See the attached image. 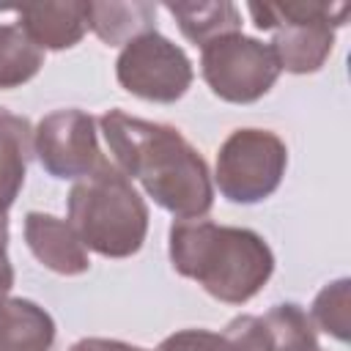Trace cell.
<instances>
[{"label": "cell", "instance_id": "1", "mask_svg": "<svg viewBox=\"0 0 351 351\" xmlns=\"http://www.w3.org/2000/svg\"><path fill=\"white\" fill-rule=\"evenodd\" d=\"M99 129L115 159L112 165L126 178L140 181L148 197L178 222L211 211L214 181L208 165L176 126L107 110Z\"/></svg>", "mask_w": 351, "mask_h": 351}, {"label": "cell", "instance_id": "2", "mask_svg": "<svg viewBox=\"0 0 351 351\" xmlns=\"http://www.w3.org/2000/svg\"><path fill=\"white\" fill-rule=\"evenodd\" d=\"M167 255L181 277L195 280L225 304H244L263 291L274 271V252L250 228L181 219L170 225Z\"/></svg>", "mask_w": 351, "mask_h": 351}, {"label": "cell", "instance_id": "3", "mask_svg": "<svg viewBox=\"0 0 351 351\" xmlns=\"http://www.w3.org/2000/svg\"><path fill=\"white\" fill-rule=\"evenodd\" d=\"M85 250L101 258H129L148 236V206L132 181L101 159L69 192V219Z\"/></svg>", "mask_w": 351, "mask_h": 351}, {"label": "cell", "instance_id": "4", "mask_svg": "<svg viewBox=\"0 0 351 351\" xmlns=\"http://www.w3.org/2000/svg\"><path fill=\"white\" fill-rule=\"evenodd\" d=\"M252 25L271 30L280 71L315 74L335 49V27L348 19L346 3H247Z\"/></svg>", "mask_w": 351, "mask_h": 351}, {"label": "cell", "instance_id": "5", "mask_svg": "<svg viewBox=\"0 0 351 351\" xmlns=\"http://www.w3.org/2000/svg\"><path fill=\"white\" fill-rule=\"evenodd\" d=\"M288 148L269 129H236L217 151L214 184L219 195L239 206L271 197L285 176Z\"/></svg>", "mask_w": 351, "mask_h": 351}, {"label": "cell", "instance_id": "6", "mask_svg": "<svg viewBox=\"0 0 351 351\" xmlns=\"http://www.w3.org/2000/svg\"><path fill=\"white\" fill-rule=\"evenodd\" d=\"M200 74L222 101L252 104L271 90L280 77V63L269 44L230 33L200 49Z\"/></svg>", "mask_w": 351, "mask_h": 351}, {"label": "cell", "instance_id": "7", "mask_svg": "<svg viewBox=\"0 0 351 351\" xmlns=\"http://www.w3.org/2000/svg\"><path fill=\"white\" fill-rule=\"evenodd\" d=\"M115 80L137 99L173 104L189 90L195 71L192 60L178 44H173L159 30H151L121 49L115 60Z\"/></svg>", "mask_w": 351, "mask_h": 351}, {"label": "cell", "instance_id": "8", "mask_svg": "<svg viewBox=\"0 0 351 351\" xmlns=\"http://www.w3.org/2000/svg\"><path fill=\"white\" fill-rule=\"evenodd\" d=\"M33 154L47 176L80 181L104 159L96 137V118L69 107L44 115L33 129Z\"/></svg>", "mask_w": 351, "mask_h": 351}, {"label": "cell", "instance_id": "9", "mask_svg": "<svg viewBox=\"0 0 351 351\" xmlns=\"http://www.w3.org/2000/svg\"><path fill=\"white\" fill-rule=\"evenodd\" d=\"M25 241H27V250L33 252V258L55 274L77 277L90 269V258H88V250L82 247L80 236L74 233V228L66 219H60L55 214L27 211L25 214Z\"/></svg>", "mask_w": 351, "mask_h": 351}, {"label": "cell", "instance_id": "10", "mask_svg": "<svg viewBox=\"0 0 351 351\" xmlns=\"http://www.w3.org/2000/svg\"><path fill=\"white\" fill-rule=\"evenodd\" d=\"M19 16V27L30 36V41L38 49H71L74 44L82 41L88 33V3H36V5H22L14 8Z\"/></svg>", "mask_w": 351, "mask_h": 351}, {"label": "cell", "instance_id": "11", "mask_svg": "<svg viewBox=\"0 0 351 351\" xmlns=\"http://www.w3.org/2000/svg\"><path fill=\"white\" fill-rule=\"evenodd\" d=\"M33 154V126L25 115L0 107V214L19 197Z\"/></svg>", "mask_w": 351, "mask_h": 351}, {"label": "cell", "instance_id": "12", "mask_svg": "<svg viewBox=\"0 0 351 351\" xmlns=\"http://www.w3.org/2000/svg\"><path fill=\"white\" fill-rule=\"evenodd\" d=\"M55 321L30 299H5L0 304V351H52Z\"/></svg>", "mask_w": 351, "mask_h": 351}, {"label": "cell", "instance_id": "13", "mask_svg": "<svg viewBox=\"0 0 351 351\" xmlns=\"http://www.w3.org/2000/svg\"><path fill=\"white\" fill-rule=\"evenodd\" d=\"M88 27L110 47H126L156 30L154 3H88Z\"/></svg>", "mask_w": 351, "mask_h": 351}, {"label": "cell", "instance_id": "14", "mask_svg": "<svg viewBox=\"0 0 351 351\" xmlns=\"http://www.w3.org/2000/svg\"><path fill=\"white\" fill-rule=\"evenodd\" d=\"M165 8L178 22L181 33L200 49L206 44L222 38V36L241 33V11L228 0H219V3H167Z\"/></svg>", "mask_w": 351, "mask_h": 351}, {"label": "cell", "instance_id": "15", "mask_svg": "<svg viewBox=\"0 0 351 351\" xmlns=\"http://www.w3.org/2000/svg\"><path fill=\"white\" fill-rule=\"evenodd\" d=\"M41 66L44 49H38L16 22L0 25V90L30 82Z\"/></svg>", "mask_w": 351, "mask_h": 351}, {"label": "cell", "instance_id": "16", "mask_svg": "<svg viewBox=\"0 0 351 351\" xmlns=\"http://www.w3.org/2000/svg\"><path fill=\"white\" fill-rule=\"evenodd\" d=\"M310 321L315 329L326 332L329 337L348 343L351 337V280L340 277L326 282L310 307Z\"/></svg>", "mask_w": 351, "mask_h": 351}, {"label": "cell", "instance_id": "17", "mask_svg": "<svg viewBox=\"0 0 351 351\" xmlns=\"http://www.w3.org/2000/svg\"><path fill=\"white\" fill-rule=\"evenodd\" d=\"M222 351H271L261 315H236L222 332Z\"/></svg>", "mask_w": 351, "mask_h": 351}, {"label": "cell", "instance_id": "18", "mask_svg": "<svg viewBox=\"0 0 351 351\" xmlns=\"http://www.w3.org/2000/svg\"><path fill=\"white\" fill-rule=\"evenodd\" d=\"M156 351H222V335L208 329H181L165 337Z\"/></svg>", "mask_w": 351, "mask_h": 351}, {"label": "cell", "instance_id": "19", "mask_svg": "<svg viewBox=\"0 0 351 351\" xmlns=\"http://www.w3.org/2000/svg\"><path fill=\"white\" fill-rule=\"evenodd\" d=\"M14 288V266L8 261V217L0 214V304Z\"/></svg>", "mask_w": 351, "mask_h": 351}, {"label": "cell", "instance_id": "20", "mask_svg": "<svg viewBox=\"0 0 351 351\" xmlns=\"http://www.w3.org/2000/svg\"><path fill=\"white\" fill-rule=\"evenodd\" d=\"M69 351H145L140 346L123 343V340H107V337H82Z\"/></svg>", "mask_w": 351, "mask_h": 351}, {"label": "cell", "instance_id": "21", "mask_svg": "<svg viewBox=\"0 0 351 351\" xmlns=\"http://www.w3.org/2000/svg\"><path fill=\"white\" fill-rule=\"evenodd\" d=\"M318 351H321V348H318Z\"/></svg>", "mask_w": 351, "mask_h": 351}]
</instances>
